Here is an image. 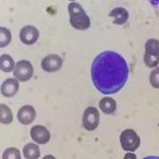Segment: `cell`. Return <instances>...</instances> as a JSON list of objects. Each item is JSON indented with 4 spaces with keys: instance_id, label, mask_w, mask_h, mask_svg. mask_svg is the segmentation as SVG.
Instances as JSON below:
<instances>
[{
    "instance_id": "obj_21",
    "label": "cell",
    "mask_w": 159,
    "mask_h": 159,
    "mask_svg": "<svg viewBox=\"0 0 159 159\" xmlns=\"http://www.w3.org/2000/svg\"><path fill=\"white\" fill-rule=\"evenodd\" d=\"M142 159H159V157L157 156H149V157H145Z\"/></svg>"
},
{
    "instance_id": "obj_20",
    "label": "cell",
    "mask_w": 159,
    "mask_h": 159,
    "mask_svg": "<svg viewBox=\"0 0 159 159\" xmlns=\"http://www.w3.org/2000/svg\"><path fill=\"white\" fill-rule=\"evenodd\" d=\"M124 159H137V156L135 155L134 153L128 152V153H126V154H125Z\"/></svg>"
},
{
    "instance_id": "obj_13",
    "label": "cell",
    "mask_w": 159,
    "mask_h": 159,
    "mask_svg": "<svg viewBox=\"0 0 159 159\" xmlns=\"http://www.w3.org/2000/svg\"><path fill=\"white\" fill-rule=\"evenodd\" d=\"M23 153L26 159H39L40 157L39 145L32 143H29L24 147Z\"/></svg>"
},
{
    "instance_id": "obj_10",
    "label": "cell",
    "mask_w": 159,
    "mask_h": 159,
    "mask_svg": "<svg viewBox=\"0 0 159 159\" xmlns=\"http://www.w3.org/2000/svg\"><path fill=\"white\" fill-rule=\"evenodd\" d=\"M19 90V83L16 78H7L1 85V93L4 97L11 98Z\"/></svg>"
},
{
    "instance_id": "obj_4",
    "label": "cell",
    "mask_w": 159,
    "mask_h": 159,
    "mask_svg": "<svg viewBox=\"0 0 159 159\" xmlns=\"http://www.w3.org/2000/svg\"><path fill=\"white\" fill-rule=\"evenodd\" d=\"M33 71V66L30 61L21 60L16 64L13 74L18 81L26 82L31 78Z\"/></svg>"
},
{
    "instance_id": "obj_14",
    "label": "cell",
    "mask_w": 159,
    "mask_h": 159,
    "mask_svg": "<svg viewBox=\"0 0 159 159\" xmlns=\"http://www.w3.org/2000/svg\"><path fill=\"white\" fill-rule=\"evenodd\" d=\"M15 63L11 57L7 54H2L0 57V67L4 72H11L15 69Z\"/></svg>"
},
{
    "instance_id": "obj_16",
    "label": "cell",
    "mask_w": 159,
    "mask_h": 159,
    "mask_svg": "<svg viewBox=\"0 0 159 159\" xmlns=\"http://www.w3.org/2000/svg\"><path fill=\"white\" fill-rule=\"evenodd\" d=\"M13 120L12 112L11 109L5 105V104H1L0 105V121L3 125H9L11 124Z\"/></svg>"
},
{
    "instance_id": "obj_15",
    "label": "cell",
    "mask_w": 159,
    "mask_h": 159,
    "mask_svg": "<svg viewBox=\"0 0 159 159\" xmlns=\"http://www.w3.org/2000/svg\"><path fill=\"white\" fill-rule=\"evenodd\" d=\"M145 52L144 54L151 56H159V40L151 39L145 43Z\"/></svg>"
},
{
    "instance_id": "obj_17",
    "label": "cell",
    "mask_w": 159,
    "mask_h": 159,
    "mask_svg": "<svg viewBox=\"0 0 159 159\" xmlns=\"http://www.w3.org/2000/svg\"><path fill=\"white\" fill-rule=\"evenodd\" d=\"M11 41V33L10 30L4 27L0 28V47L7 46Z\"/></svg>"
},
{
    "instance_id": "obj_5",
    "label": "cell",
    "mask_w": 159,
    "mask_h": 159,
    "mask_svg": "<svg viewBox=\"0 0 159 159\" xmlns=\"http://www.w3.org/2000/svg\"><path fill=\"white\" fill-rule=\"evenodd\" d=\"M99 111L97 108L89 106L86 108L83 115V125L87 130H94L99 125Z\"/></svg>"
},
{
    "instance_id": "obj_22",
    "label": "cell",
    "mask_w": 159,
    "mask_h": 159,
    "mask_svg": "<svg viewBox=\"0 0 159 159\" xmlns=\"http://www.w3.org/2000/svg\"><path fill=\"white\" fill-rule=\"evenodd\" d=\"M43 159H56V157L52 155H47L45 156V157H43Z\"/></svg>"
},
{
    "instance_id": "obj_6",
    "label": "cell",
    "mask_w": 159,
    "mask_h": 159,
    "mask_svg": "<svg viewBox=\"0 0 159 159\" xmlns=\"http://www.w3.org/2000/svg\"><path fill=\"white\" fill-rule=\"evenodd\" d=\"M41 66L46 72H56L63 66V59L58 55L51 54L42 60Z\"/></svg>"
},
{
    "instance_id": "obj_7",
    "label": "cell",
    "mask_w": 159,
    "mask_h": 159,
    "mask_svg": "<svg viewBox=\"0 0 159 159\" xmlns=\"http://www.w3.org/2000/svg\"><path fill=\"white\" fill-rule=\"evenodd\" d=\"M39 30L32 25H26L23 27L19 33V38L22 43L27 45H31L36 43L39 39Z\"/></svg>"
},
{
    "instance_id": "obj_18",
    "label": "cell",
    "mask_w": 159,
    "mask_h": 159,
    "mask_svg": "<svg viewBox=\"0 0 159 159\" xmlns=\"http://www.w3.org/2000/svg\"><path fill=\"white\" fill-rule=\"evenodd\" d=\"M2 159H21L20 151L18 149L14 147L7 148L3 153Z\"/></svg>"
},
{
    "instance_id": "obj_2",
    "label": "cell",
    "mask_w": 159,
    "mask_h": 159,
    "mask_svg": "<svg viewBox=\"0 0 159 159\" xmlns=\"http://www.w3.org/2000/svg\"><path fill=\"white\" fill-rule=\"evenodd\" d=\"M68 11L70 13V23L73 28L80 30L90 28V17L87 16L81 4L77 2H71L68 5Z\"/></svg>"
},
{
    "instance_id": "obj_8",
    "label": "cell",
    "mask_w": 159,
    "mask_h": 159,
    "mask_svg": "<svg viewBox=\"0 0 159 159\" xmlns=\"http://www.w3.org/2000/svg\"><path fill=\"white\" fill-rule=\"evenodd\" d=\"M30 137L39 144H45L51 139V133L43 125H35L30 129Z\"/></svg>"
},
{
    "instance_id": "obj_19",
    "label": "cell",
    "mask_w": 159,
    "mask_h": 159,
    "mask_svg": "<svg viewBox=\"0 0 159 159\" xmlns=\"http://www.w3.org/2000/svg\"><path fill=\"white\" fill-rule=\"evenodd\" d=\"M151 84L156 89H159V66L156 67L150 74Z\"/></svg>"
},
{
    "instance_id": "obj_9",
    "label": "cell",
    "mask_w": 159,
    "mask_h": 159,
    "mask_svg": "<svg viewBox=\"0 0 159 159\" xmlns=\"http://www.w3.org/2000/svg\"><path fill=\"white\" fill-rule=\"evenodd\" d=\"M36 111L31 105H24L17 111V120L22 125H30L36 118Z\"/></svg>"
},
{
    "instance_id": "obj_1",
    "label": "cell",
    "mask_w": 159,
    "mask_h": 159,
    "mask_svg": "<svg viewBox=\"0 0 159 159\" xmlns=\"http://www.w3.org/2000/svg\"><path fill=\"white\" fill-rule=\"evenodd\" d=\"M129 66L117 52L105 51L95 57L90 74L93 84L99 92L105 95L118 92L129 78Z\"/></svg>"
},
{
    "instance_id": "obj_12",
    "label": "cell",
    "mask_w": 159,
    "mask_h": 159,
    "mask_svg": "<svg viewBox=\"0 0 159 159\" xmlns=\"http://www.w3.org/2000/svg\"><path fill=\"white\" fill-rule=\"evenodd\" d=\"M99 107L102 110V111L105 114H113L116 110V101L112 98L105 97L100 100L99 102Z\"/></svg>"
},
{
    "instance_id": "obj_3",
    "label": "cell",
    "mask_w": 159,
    "mask_h": 159,
    "mask_svg": "<svg viewBox=\"0 0 159 159\" xmlns=\"http://www.w3.org/2000/svg\"><path fill=\"white\" fill-rule=\"evenodd\" d=\"M140 138L132 129H125L120 135L121 146L125 151H135L140 146Z\"/></svg>"
},
{
    "instance_id": "obj_11",
    "label": "cell",
    "mask_w": 159,
    "mask_h": 159,
    "mask_svg": "<svg viewBox=\"0 0 159 159\" xmlns=\"http://www.w3.org/2000/svg\"><path fill=\"white\" fill-rule=\"evenodd\" d=\"M110 17H112L114 18L113 24L114 25H124L129 19V12L125 8L123 7H116L113 9L111 12L109 14Z\"/></svg>"
}]
</instances>
